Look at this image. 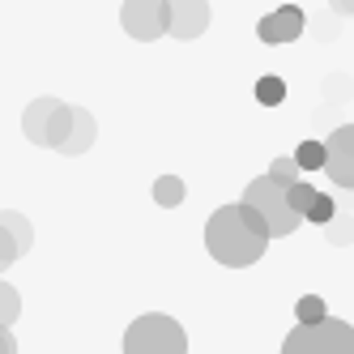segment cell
Here are the masks:
<instances>
[{"instance_id":"5bb4252c","label":"cell","mask_w":354,"mask_h":354,"mask_svg":"<svg viewBox=\"0 0 354 354\" xmlns=\"http://www.w3.org/2000/svg\"><path fill=\"white\" fill-rule=\"evenodd\" d=\"M17 316H21V295L9 282H0V324H13Z\"/></svg>"},{"instance_id":"7c38bea8","label":"cell","mask_w":354,"mask_h":354,"mask_svg":"<svg viewBox=\"0 0 354 354\" xmlns=\"http://www.w3.org/2000/svg\"><path fill=\"white\" fill-rule=\"evenodd\" d=\"M188 192H184V180H180V175H158V184H154V201H158V205H180V201H184Z\"/></svg>"},{"instance_id":"4fadbf2b","label":"cell","mask_w":354,"mask_h":354,"mask_svg":"<svg viewBox=\"0 0 354 354\" xmlns=\"http://www.w3.org/2000/svg\"><path fill=\"white\" fill-rule=\"evenodd\" d=\"M290 158L299 162V171H316V167L324 162V141H303Z\"/></svg>"},{"instance_id":"44dd1931","label":"cell","mask_w":354,"mask_h":354,"mask_svg":"<svg viewBox=\"0 0 354 354\" xmlns=\"http://www.w3.org/2000/svg\"><path fill=\"white\" fill-rule=\"evenodd\" d=\"M333 5H337V13H346V9H350V0H333Z\"/></svg>"},{"instance_id":"ba28073f","label":"cell","mask_w":354,"mask_h":354,"mask_svg":"<svg viewBox=\"0 0 354 354\" xmlns=\"http://www.w3.org/2000/svg\"><path fill=\"white\" fill-rule=\"evenodd\" d=\"M350 158H354V137H350V129H337L333 137L324 141V162H320L337 188H346L354 180V162Z\"/></svg>"},{"instance_id":"5b68a950","label":"cell","mask_w":354,"mask_h":354,"mask_svg":"<svg viewBox=\"0 0 354 354\" xmlns=\"http://www.w3.org/2000/svg\"><path fill=\"white\" fill-rule=\"evenodd\" d=\"M26 137L35 145H52L60 149L64 133H68V124H73V107H64L60 98H35V103L26 107Z\"/></svg>"},{"instance_id":"9a60e30c","label":"cell","mask_w":354,"mask_h":354,"mask_svg":"<svg viewBox=\"0 0 354 354\" xmlns=\"http://www.w3.org/2000/svg\"><path fill=\"white\" fill-rule=\"evenodd\" d=\"M299 218H308V222H333V201H328L324 192H312V201L303 205Z\"/></svg>"},{"instance_id":"ac0fdd59","label":"cell","mask_w":354,"mask_h":354,"mask_svg":"<svg viewBox=\"0 0 354 354\" xmlns=\"http://www.w3.org/2000/svg\"><path fill=\"white\" fill-rule=\"evenodd\" d=\"M269 175H273V180H282V184H295V180H299V162H295L290 154H277L273 167H269Z\"/></svg>"},{"instance_id":"3957f363","label":"cell","mask_w":354,"mask_h":354,"mask_svg":"<svg viewBox=\"0 0 354 354\" xmlns=\"http://www.w3.org/2000/svg\"><path fill=\"white\" fill-rule=\"evenodd\" d=\"M124 354H188V333L180 328V320L149 312V316H137L129 324Z\"/></svg>"},{"instance_id":"6da1fadb","label":"cell","mask_w":354,"mask_h":354,"mask_svg":"<svg viewBox=\"0 0 354 354\" xmlns=\"http://www.w3.org/2000/svg\"><path fill=\"white\" fill-rule=\"evenodd\" d=\"M205 248H209V257L218 265L248 269V265H257L265 257L269 231H265L261 214L239 201V205H222V209L209 214V222H205Z\"/></svg>"},{"instance_id":"30bf717a","label":"cell","mask_w":354,"mask_h":354,"mask_svg":"<svg viewBox=\"0 0 354 354\" xmlns=\"http://www.w3.org/2000/svg\"><path fill=\"white\" fill-rule=\"evenodd\" d=\"M94 145V115L90 111H73V124H68V133H64V141H60V154H86V149Z\"/></svg>"},{"instance_id":"7a4b0ae2","label":"cell","mask_w":354,"mask_h":354,"mask_svg":"<svg viewBox=\"0 0 354 354\" xmlns=\"http://www.w3.org/2000/svg\"><path fill=\"white\" fill-rule=\"evenodd\" d=\"M243 205H252V209L261 214L269 239L295 235L299 222H303V218L290 209V201H286V184L273 180V175H257V180H248V188H243Z\"/></svg>"},{"instance_id":"8992f818","label":"cell","mask_w":354,"mask_h":354,"mask_svg":"<svg viewBox=\"0 0 354 354\" xmlns=\"http://www.w3.org/2000/svg\"><path fill=\"white\" fill-rule=\"evenodd\" d=\"M120 21L133 39L154 43L158 35H167V0H124Z\"/></svg>"},{"instance_id":"277c9868","label":"cell","mask_w":354,"mask_h":354,"mask_svg":"<svg viewBox=\"0 0 354 354\" xmlns=\"http://www.w3.org/2000/svg\"><path fill=\"white\" fill-rule=\"evenodd\" d=\"M282 354H354V337H350V324L333 320V316H320L290 328V337L282 342Z\"/></svg>"},{"instance_id":"9c48e42d","label":"cell","mask_w":354,"mask_h":354,"mask_svg":"<svg viewBox=\"0 0 354 354\" xmlns=\"http://www.w3.org/2000/svg\"><path fill=\"white\" fill-rule=\"evenodd\" d=\"M299 35H303V9L299 5H282V9H273L269 17L257 21L261 43H295Z\"/></svg>"},{"instance_id":"e0dca14e","label":"cell","mask_w":354,"mask_h":354,"mask_svg":"<svg viewBox=\"0 0 354 354\" xmlns=\"http://www.w3.org/2000/svg\"><path fill=\"white\" fill-rule=\"evenodd\" d=\"M295 316H299V324L320 320V316H324V299H320V295H303V299L295 303Z\"/></svg>"},{"instance_id":"d6986e66","label":"cell","mask_w":354,"mask_h":354,"mask_svg":"<svg viewBox=\"0 0 354 354\" xmlns=\"http://www.w3.org/2000/svg\"><path fill=\"white\" fill-rule=\"evenodd\" d=\"M17 257H21V248L13 243V235L5 231V226H0V273H5V269L17 261Z\"/></svg>"},{"instance_id":"ffe728a7","label":"cell","mask_w":354,"mask_h":354,"mask_svg":"<svg viewBox=\"0 0 354 354\" xmlns=\"http://www.w3.org/2000/svg\"><path fill=\"white\" fill-rule=\"evenodd\" d=\"M0 354H17V342H13V328L0 324Z\"/></svg>"},{"instance_id":"52a82bcc","label":"cell","mask_w":354,"mask_h":354,"mask_svg":"<svg viewBox=\"0 0 354 354\" xmlns=\"http://www.w3.org/2000/svg\"><path fill=\"white\" fill-rule=\"evenodd\" d=\"M209 26V5L205 0H167V35L175 39H196Z\"/></svg>"},{"instance_id":"8fae6325","label":"cell","mask_w":354,"mask_h":354,"mask_svg":"<svg viewBox=\"0 0 354 354\" xmlns=\"http://www.w3.org/2000/svg\"><path fill=\"white\" fill-rule=\"evenodd\" d=\"M0 226H5V231L13 235V243L21 248V257H26V252H30V239H35V231H30V222L21 218V214H13V209H5V214H0Z\"/></svg>"},{"instance_id":"2e32d148","label":"cell","mask_w":354,"mask_h":354,"mask_svg":"<svg viewBox=\"0 0 354 354\" xmlns=\"http://www.w3.org/2000/svg\"><path fill=\"white\" fill-rule=\"evenodd\" d=\"M257 98H261L265 107H277V103L286 98V82H282V77H261V82H257Z\"/></svg>"}]
</instances>
